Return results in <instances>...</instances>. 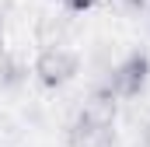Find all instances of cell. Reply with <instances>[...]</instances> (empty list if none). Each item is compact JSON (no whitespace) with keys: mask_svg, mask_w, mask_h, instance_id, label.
Masks as SVG:
<instances>
[{"mask_svg":"<svg viewBox=\"0 0 150 147\" xmlns=\"http://www.w3.org/2000/svg\"><path fill=\"white\" fill-rule=\"evenodd\" d=\"M150 81V56L147 53H129L112 74H108V91H112L115 98H136V95H143V88H147Z\"/></svg>","mask_w":150,"mask_h":147,"instance_id":"obj_2","label":"cell"},{"mask_svg":"<svg viewBox=\"0 0 150 147\" xmlns=\"http://www.w3.org/2000/svg\"><path fill=\"white\" fill-rule=\"evenodd\" d=\"M4 39H7V28H4V18H0V56H4Z\"/></svg>","mask_w":150,"mask_h":147,"instance_id":"obj_7","label":"cell"},{"mask_svg":"<svg viewBox=\"0 0 150 147\" xmlns=\"http://www.w3.org/2000/svg\"><path fill=\"white\" fill-rule=\"evenodd\" d=\"M70 140H74V147H108L112 144V126L94 123L84 112H77V119L70 123Z\"/></svg>","mask_w":150,"mask_h":147,"instance_id":"obj_3","label":"cell"},{"mask_svg":"<svg viewBox=\"0 0 150 147\" xmlns=\"http://www.w3.org/2000/svg\"><path fill=\"white\" fill-rule=\"evenodd\" d=\"M143 144L150 147V123H147V126H143Z\"/></svg>","mask_w":150,"mask_h":147,"instance_id":"obj_8","label":"cell"},{"mask_svg":"<svg viewBox=\"0 0 150 147\" xmlns=\"http://www.w3.org/2000/svg\"><path fill=\"white\" fill-rule=\"evenodd\" d=\"M0 81H4V84H14V81H18V63H4V67H0Z\"/></svg>","mask_w":150,"mask_h":147,"instance_id":"obj_5","label":"cell"},{"mask_svg":"<svg viewBox=\"0 0 150 147\" xmlns=\"http://www.w3.org/2000/svg\"><path fill=\"white\" fill-rule=\"evenodd\" d=\"M108 4H119V7H126V11H143V7H147V0H108Z\"/></svg>","mask_w":150,"mask_h":147,"instance_id":"obj_6","label":"cell"},{"mask_svg":"<svg viewBox=\"0 0 150 147\" xmlns=\"http://www.w3.org/2000/svg\"><path fill=\"white\" fill-rule=\"evenodd\" d=\"M59 4H63L70 14H84V11H91V7H94V0H59Z\"/></svg>","mask_w":150,"mask_h":147,"instance_id":"obj_4","label":"cell"},{"mask_svg":"<svg viewBox=\"0 0 150 147\" xmlns=\"http://www.w3.org/2000/svg\"><path fill=\"white\" fill-rule=\"evenodd\" d=\"M77 67H80V60H77L74 49H67V46H45L42 53L35 56V77L45 84V88H63V84H70L77 77Z\"/></svg>","mask_w":150,"mask_h":147,"instance_id":"obj_1","label":"cell"}]
</instances>
